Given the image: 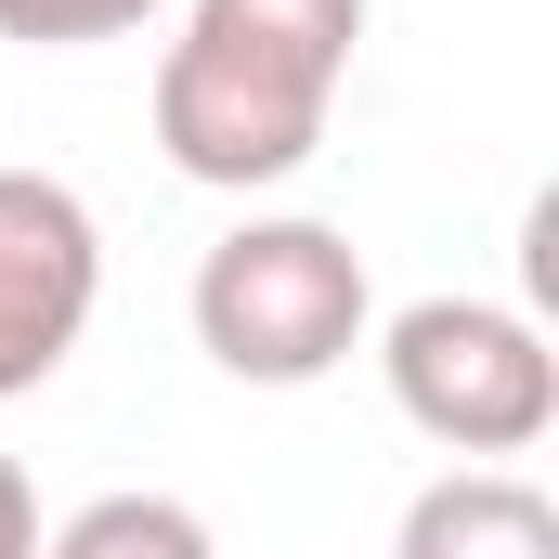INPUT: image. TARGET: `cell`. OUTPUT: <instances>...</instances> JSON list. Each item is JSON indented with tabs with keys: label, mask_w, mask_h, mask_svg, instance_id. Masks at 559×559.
Returning a JSON list of instances; mask_svg holds the SVG:
<instances>
[{
	"label": "cell",
	"mask_w": 559,
	"mask_h": 559,
	"mask_svg": "<svg viewBox=\"0 0 559 559\" xmlns=\"http://www.w3.org/2000/svg\"><path fill=\"white\" fill-rule=\"evenodd\" d=\"M131 26H156V0H0V39H26V52H92Z\"/></svg>",
	"instance_id": "cell-7"
},
{
	"label": "cell",
	"mask_w": 559,
	"mask_h": 559,
	"mask_svg": "<svg viewBox=\"0 0 559 559\" xmlns=\"http://www.w3.org/2000/svg\"><path fill=\"white\" fill-rule=\"evenodd\" d=\"M182 312H195V352H209L222 378H248V391H312V378H338V365L365 352L378 286H365V248H352L338 222H312V209H248V222L195 261Z\"/></svg>",
	"instance_id": "cell-2"
},
{
	"label": "cell",
	"mask_w": 559,
	"mask_h": 559,
	"mask_svg": "<svg viewBox=\"0 0 559 559\" xmlns=\"http://www.w3.org/2000/svg\"><path fill=\"white\" fill-rule=\"evenodd\" d=\"M365 338H378V378H391L404 429H429L442 455H534L559 429V352L521 299L455 286V299H404Z\"/></svg>",
	"instance_id": "cell-3"
},
{
	"label": "cell",
	"mask_w": 559,
	"mask_h": 559,
	"mask_svg": "<svg viewBox=\"0 0 559 559\" xmlns=\"http://www.w3.org/2000/svg\"><path fill=\"white\" fill-rule=\"evenodd\" d=\"M39 547V495H26V468L0 455V559H26Z\"/></svg>",
	"instance_id": "cell-8"
},
{
	"label": "cell",
	"mask_w": 559,
	"mask_h": 559,
	"mask_svg": "<svg viewBox=\"0 0 559 559\" xmlns=\"http://www.w3.org/2000/svg\"><path fill=\"white\" fill-rule=\"evenodd\" d=\"M365 0H182L156 52V156L209 195H274L325 156Z\"/></svg>",
	"instance_id": "cell-1"
},
{
	"label": "cell",
	"mask_w": 559,
	"mask_h": 559,
	"mask_svg": "<svg viewBox=\"0 0 559 559\" xmlns=\"http://www.w3.org/2000/svg\"><path fill=\"white\" fill-rule=\"evenodd\" d=\"M404 559H559V495L521 481V455H468L404 508Z\"/></svg>",
	"instance_id": "cell-5"
},
{
	"label": "cell",
	"mask_w": 559,
	"mask_h": 559,
	"mask_svg": "<svg viewBox=\"0 0 559 559\" xmlns=\"http://www.w3.org/2000/svg\"><path fill=\"white\" fill-rule=\"evenodd\" d=\"M105 299V222L52 169H0V404H26Z\"/></svg>",
	"instance_id": "cell-4"
},
{
	"label": "cell",
	"mask_w": 559,
	"mask_h": 559,
	"mask_svg": "<svg viewBox=\"0 0 559 559\" xmlns=\"http://www.w3.org/2000/svg\"><path fill=\"white\" fill-rule=\"evenodd\" d=\"M52 547L66 559H209V521H195L182 495H92Z\"/></svg>",
	"instance_id": "cell-6"
}]
</instances>
